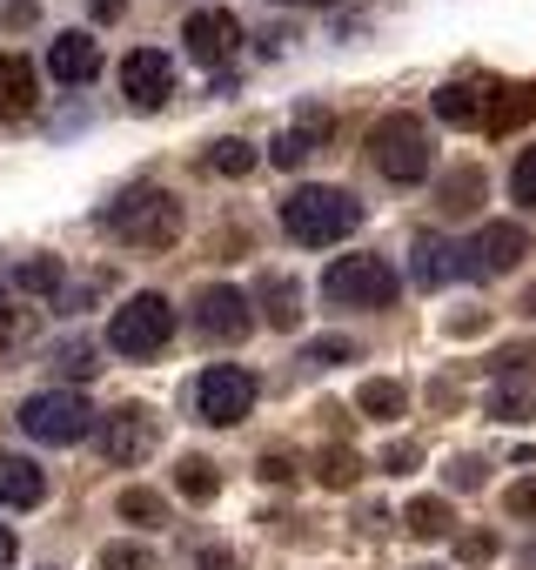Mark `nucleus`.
<instances>
[{"instance_id": "79ce46f5", "label": "nucleus", "mask_w": 536, "mask_h": 570, "mask_svg": "<svg viewBox=\"0 0 536 570\" xmlns=\"http://www.w3.org/2000/svg\"><path fill=\"white\" fill-rule=\"evenodd\" d=\"M282 8H329V0H282Z\"/></svg>"}, {"instance_id": "a211bd4d", "label": "nucleus", "mask_w": 536, "mask_h": 570, "mask_svg": "<svg viewBox=\"0 0 536 570\" xmlns=\"http://www.w3.org/2000/svg\"><path fill=\"white\" fill-rule=\"evenodd\" d=\"M261 316H268V330H296L302 323V282H289V275H261Z\"/></svg>"}, {"instance_id": "bb28decb", "label": "nucleus", "mask_w": 536, "mask_h": 570, "mask_svg": "<svg viewBox=\"0 0 536 570\" xmlns=\"http://www.w3.org/2000/svg\"><path fill=\"white\" fill-rule=\"evenodd\" d=\"M128 523H141V530H155V523H168V503L155 497V490H121V503H115Z\"/></svg>"}, {"instance_id": "412c9836", "label": "nucleus", "mask_w": 536, "mask_h": 570, "mask_svg": "<svg viewBox=\"0 0 536 570\" xmlns=\"http://www.w3.org/2000/svg\"><path fill=\"white\" fill-rule=\"evenodd\" d=\"M316 476H322L329 490H356V476H363V456H356L349 443H329V450L316 456Z\"/></svg>"}, {"instance_id": "5701e85b", "label": "nucleus", "mask_w": 536, "mask_h": 570, "mask_svg": "<svg viewBox=\"0 0 536 570\" xmlns=\"http://www.w3.org/2000/svg\"><path fill=\"white\" fill-rule=\"evenodd\" d=\"M14 289H28V296H61V262H54V255H28V262L14 268Z\"/></svg>"}, {"instance_id": "e433bc0d", "label": "nucleus", "mask_w": 536, "mask_h": 570, "mask_svg": "<svg viewBox=\"0 0 536 570\" xmlns=\"http://www.w3.org/2000/svg\"><path fill=\"white\" fill-rule=\"evenodd\" d=\"M383 470H389V476H409V470H416V443H389V450H383Z\"/></svg>"}, {"instance_id": "9b49d317", "label": "nucleus", "mask_w": 536, "mask_h": 570, "mask_svg": "<svg viewBox=\"0 0 536 570\" xmlns=\"http://www.w3.org/2000/svg\"><path fill=\"white\" fill-rule=\"evenodd\" d=\"M181 41H188V55H195L201 68H221V61L241 48V21H235L228 8H195V14L181 21Z\"/></svg>"}, {"instance_id": "c9c22d12", "label": "nucleus", "mask_w": 536, "mask_h": 570, "mask_svg": "<svg viewBox=\"0 0 536 570\" xmlns=\"http://www.w3.org/2000/svg\"><path fill=\"white\" fill-rule=\"evenodd\" d=\"M296 476V456L289 450H261V483H289Z\"/></svg>"}, {"instance_id": "9d476101", "label": "nucleus", "mask_w": 536, "mask_h": 570, "mask_svg": "<svg viewBox=\"0 0 536 570\" xmlns=\"http://www.w3.org/2000/svg\"><path fill=\"white\" fill-rule=\"evenodd\" d=\"M195 330H201L208 343H241V336L255 330V309H248V296H241V289L215 282V289H201V296H195Z\"/></svg>"}, {"instance_id": "423d86ee", "label": "nucleus", "mask_w": 536, "mask_h": 570, "mask_svg": "<svg viewBox=\"0 0 536 570\" xmlns=\"http://www.w3.org/2000/svg\"><path fill=\"white\" fill-rule=\"evenodd\" d=\"M255 396H261V383H255L241 363H208L201 383H195V410H201V423H215V430H235V423L255 410Z\"/></svg>"}, {"instance_id": "1a4fd4ad", "label": "nucleus", "mask_w": 536, "mask_h": 570, "mask_svg": "<svg viewBox=\"0 0 536 570\" xmlns=\"http://www.w3.org/2000/svg\"><path fill=\"white\" fill-rule=\"evenodd\" d=\"M155 443H161V423H155V410H141V403H121V410H108V416H101V456H108V463H141Z\"/></svg>"}, {"instance_id": "4468645a", "label": "nucleus", "mask_w": 536, "mask_h": 570, "mask_svg": "<svg viewBox=\"0 0 536 570\" xmlns=\"http://www.w3.org/2000/svg\"><path fill=\"white\" fill-rule=\"evenodd\" d=\"M34 101H41L34 61H28V55H0V121H28Z\"/></svg>"}, {"instance_id": "6ab92c4d", "label": "nucleus", "mask_w": 536, "mask_h": 570, "mask_svg": "<svg viewBox=\"0 0 536 570\" xmlns=\"http://www.w3.org/2000/svg\"><path fill=\"white\" fill-rule=\"evenodd\" d=\"M489 416H496V423H529V416H536V376H496Z\"/></svg>"}, {"instance_id": "cd10ccee", "label": "nucleus", "mask_w": 536, "mask_h": 570, "mask_svg": "<svg viewBox=\"0 0 536 570\" xmlns=\"http://www.w3.org/2000/svg\"><path fill=\"white\" fill-rule=\"evenodd\" d=\"M322 141L309 135V128H289V135H276V148H268V161H276V168H302L309 155H316Z\"/></svg>"}, {"instance_id": "a19ab883", "label": "nucleus", "mask_w": 536, "mask_h": 570, "mask_svg": "<svg viewBox=\"0 0 536 570\" xmlns=\"http://www.w3.org/2000/svg\"><path fill=\"white\" fill-rule=\"evenodd\" d=\"M523 316L536 323V282H529V289H523Z\"/></svg>"}, {"instance_id": "c03bdc74", "label": "nucleus", "mask_w": 536, "mask_h": 570, "mask_svg": "<svg viewBox=\"0 0 536 570\" xmlns=\"http://www.w3.org/2000/svg\"><path fill=\"white\" fill-rule=\"evenodd\" d=\"M416 570H443V563H416Z\"/></svg>"}, {"instance_id": "473e14b6", "label": "nucleus", "mask_w": 536, "mask_h": 570, "mask_svg": "<svg viewBox=\"0 0 536 570\" xmlns=\"http://www.w3.org/2000/svg\"><path fill=\"white\" fill-rule=\"evenodd\" d=\"M509 195H516L523 208H536V148L516 155V168H509Z\"/></svg>"}, {"instance_id": "4c0bfd02", "label": "nucleus", "mask_w": 536, "mask_h": 570, "mask_svg": "<svg viewBox=\"0 0 536 570\" xmlns=\"http://www.w3.org/2000/svg\"><path fill=\"white\" fill-rule=\"evenodd\" d=\"M509 517H536V476L509 483Z\"/></svg>"}, {"instance_id": "f8f14e48", "label": "nucleus", "mask_w": 536, "mask_h": 570, "mask_svg": "<svg viewBox=\"0 0 536 570\" xmlns=\"http://www.w3.org/2000/svg\"><path fill=\"white\" fill-rule=\"evenodd\" d=\"M121 88H128L135 108H161V101L175 95V61H168L161 48H135V55L121 61Z\"/></svg>"}, {"instance_id": "2eb2a0df", "label": "nucleus", "mask_w": 536, "mask_h": 570, "mask_svg": "<svg viewBox=\"0 0 536 570\" xmlns=\"http://www.w3.org/2000/svg\"><path fill=\"white\" fill-rule=\"evenodd\" d=\"M489 101H496L489 81H449V88H436V115L449 128H483L489 121Z\"/></svg>"}, {"instance_id": "6e6552de", "label": "nucleus", "mask_w": 536, "mask_h": 570, "mask_svg": "<svg viewBox=\"0 0 536 570\" xmlns=\"http://www.w3.org/2000/svg\"><path fill=\"white\" fill-rule=\"evenodd\" d=\"M523 255H529V235H523L516 222H489V228H476V235L456 248L463 275H509Z\"/></svg>"}, {"instance_id": "37998d69", "label": "nucleus", "mask_w": 536, "mask_h": 570, "mask_svg": "<svg viewBox=\"0 0 536 570\" xmlns=\"http://www.w3.org/2000/svg\"><path fill=\"white\" fill-rule=\"evenodd\" d=\"M523 563H529V570H536V543H529V550H523Z\"/></svg>"}, {"instance_id": "f704fd0d", "label": "nucleus", "mask_w": 536, "mask_h": 570, "mask_svg": "<svg viewBox=\"0 0 536 570\" xmlns=\"http://www.w3.org/2000/svg\"><path fill=\"white\" fill-rule=\"evenodd\" d=\"M456 550H463V563H489V557H496V550H503V543H496V537H489V530H469V537H463V543H456Z\"/></svg>"}, {"instance_id": "c85d7f7f", "label": "nucleus", "mask_w": 536, "mask_h": 570, "mask_svg": "<svg viewBox=\"0 0 536 570\" xmlns=\"http://www.w3.org/2000/svg\"><path fill=\"white\" fill-rule=\"evenodd\" d=\"M208 168H215V175H248V168H255V148H248L241 135H228V141L208 148Z\"/></svg>"}, {"instance_id": "393cba45", "label": "nucleus", "mask_w": 536, "mask_h": 570, "mask_svg": "<svg viewBox=\"0 0 536 570\" xmlns=\"http://www.w3.org/2000/svg\"><path fill=\"white\" fill-rule=\"evenodd\" d=\"M409 530H416V537H449V530H456L449 497H416V503H409Z\"/></svg>"}, {"instance_id": "a18cd8bd", "label": "nucleus", "mask_w": 536, "mask_h": 570, "mask_svg": "<svg viewBox=\"0 0 536 570\" xmlns=\"http://www.w3.org/2000/svg\"><path fill=\"white\" fill-rule=\"evenodd\" d=\"M0 316H8V309H0Z\"/></svg>"}, {"instance_id": "7ed1b4c3", "label": "nucleus", "mask_w": 536, "mask_h": 570, "mask_svg": "<svg viewBox=\"0 0 536 570\" xmlns=\"http://www.w3.org/2000/svg\"><path fill=\"white\" fill-rule=\"evenodd\" d=\"M369 161L389 175V181H423V175H436V141H429V121L423 115H383L376 128H369Z\"/></svg>"}, {"instance_id": "0eeeda50", "label": "nucleus", "mask_w": 536, "mask_h": 570, "mask_svg": "<svg viewBox=\"0 0 536 570\" xmlns=\"http://www.w3.org/2000/svg\"><path fill=\"white\" fill-rule=\"evenodd\" d=\"M21 430L34 443H81L95 430V410H88L81 390H41V396L21 403Z\"/></svg>"}, {"instance_id": "72a5a7b5", "label": "nucleus", "mask_w": 536, "mask_h": 570, "mask_svg": "<svg viewBox=\"0 0 536 570\" xmlns=\"http://www.w3.org/2000/svg\"><path fill=\"white\" fill-rule=\"evenodd\" d=\"M443 476H449V490H476V483L489 476V463H483V456H449Z\"/></svg>"}, {"instance_id": "7c9ffc66", "label": "nucleus", "mask_w": 536, "mask_h": 570, "mask_svg": "<svg viewBox=\"0 0 536 570\" xmlns=\"http://www.w3.org/2000/svg\"><path fill=\"white\" fill-rule=\"evenodd\" d=\"M101 570H161L148 543H108L101 550Z\"/></svg>"}, {"instance_id": "f257e3e1", "label": "nucleus", "mask_w": 536, "mask_h": 570, "mask_svg": "<svg viewBox=\"0 0 536 570\" xmlns=\"http://www.w3.org/2000/svg\"><path fill=\"white\" fill-rule=\"evenodd\" d=\"M101 228L115 235V242H128V248H168L175 235H181V202L168 195V188H128L121 202H108V215H101Z\"/></svg>"}, {"instance_id": "39448f33", "label": "nucleus", "mask_w": 536, "mask_h": 570, "mask_svg": "<svg viewBox=\"0 0 536 570\" xmlns=\"http://www.w3.org/2000/svg\"><path fill=\"white\" fill-rule=\"evenodd\" d=\"M168 336H175V309H168V296H155V289H141V296H128L121 309H115V323H108V350L115 356H161L168 350Z\"/></svg>"}, {"instance_id": "a878e982", "label": "nucleus", "mask_w": 536, "mask_h": 570, "mask_svg": "<svg viewBox=\"0 0 536 570\" xmlns=\"http://www.w3.org/2000/svg\"><path fill=\"white\" fill-rule=\"evenodd\" d=\"M356 356H363V350H356L349 336H316V343L302 350V363H309V370H343V363H356Z\"/></svg>"}, {"instance_id": "2f4dec72", "label": "nucleus", "mask_w": 536, "mask_h": 570, "mask_svg": "<svg viewBox=\"0 0 536 570\" xmlns=\"http://www.w3.org/2000/svg\"><path fill=\"white\" fill-rule=\"evenodd\" d=\"M54 370H61V376H75V383H81V376H95V370H101V363H95V343H61V350H54Z\"/></svg>"}, {"instance_id": "ddd939ff", "label": "nucleus", "mask_w": 536, "mask_h": 570, "mask_svg": "<svg viewBox=\"0 0 536 570\" xmlns=\"http://www.w3.org/2000/svg\"><path fill=\"white\" fill-rule=\"evenodd\" d=\"M48 75H54V81H68V88L95 81V75H101V48H95V35H81V28L54 35V48H48Z\"/></svg>"}, {"instance_id": "20e7f679", "label": "nucleus", "mask_w": 536, "mask_h": 570, "mask_svg": "<svg viewBox=\"0 0 536 570\" xmlns=\"http://www.w3.org/2000/svg\"><path fill=\"white\" fill-rule=\"evenodd\" d=\"M322 296H329L336 309H389V303L403 296V282H396V268H389L383 255H343V262L322 275Z\"/></svg>"}, {"instance_id": "dca6fc26", "label": "nucleus", "mask_w": 536, "mask_h": 570, "mask_svg": "<svg viewBox=\"0 0 536 570\" xmlns=\"http://www.w3.org/2000/svg\"><path fill=\"white\" fill-rule=\"evenodd\" d=\"M409 275L423 282V289H449V282H463L456 242H443V235H416V248H409Z\"/></svg>"}, {"instance_id": "aec40b11", "label": "nucleus", "mask_w": 536, "mask_h": 570, "mask_svg": "<svg viewBox=\"0 0 536 570\" xmlns=\"http://www.w3.org/2000/svg\"><path fill=\"white\" fill-rule=\"evenodd\" d=\"M356 410H363V416H376V423H396V416L409 410V390H403L396 376H369V383L356 390Z\"/></svg>"}, {"instance_id": "ea45409f", "label": "nucleus", "mask_w": 536, "mask_h": 570, "mask_svg": "<svg viewBox=\"0 0 536 570\" xmlns=\"http://www.w3.org/2000/svg\"><path fill=\"white\" fill-rule=\"evenodd\" d=\"M8 563H14V530L0 523V570H8Z\"/></svg>"}, {"instance_id": "4be33fe9", "label": "nucleus", "mask_w": 536, "mask_h": 570, "mask_svg": "<svg viewBox=\"0 0 536 570\" xmlns=\"http://www.w3.org/2000/svg\"><path fill=\"white\" fill-rule=\"evenodd\" d=\"M496 95H503V101H489V121H483V128L503 135V128H516L523 115H536V81H523V88H496Z\"/></svg>"}, {"instance_id": "58836bf2", "label": "nucleus", "mask_w": 536, "mask_h": 570, "mask_svg": "<svg viewBox=\"0 0 536 570\" xmlns=\"http://www.w3.org/2000/svg\"><path fill=\"white\" fill-rule=\"evenodd\" d=\"M201 570H241V557H235L228 543H208V550H201Z\"/></svg>"}, {"instance_id": "c756f323", "label": "nucleus", "mask_w": 536, "mask_h": 570, "mask_svg": "<svg viewBox=\"0 0 536 570\" xmlns=\"http://www.w3.org/2000/svg\"><path fill=\"white\" fill-rule=\"evenodd\" d=\"M476 195H483V168H463V175L443 181V208H449V215H469Z\"/></svg>"}, {"instance_id": "f03ea898", "label": "nucleus", "mask_w": 536, "mask_h": 570, "mask_svg": "<svg viewBox=\"0 0 536 570\" xmlns=\"http://www.w3.org/2000/svg\"><path fill=\"white\" fill-rule=\"evenodd\" d=\"M356 222H363V202H356L349 188H296V195L282 202V228H289L302 248H329V242L356 235Z\"/></svg>"}, {"instance_id": "b1692460", "label": "nucleus", "mask_w": 536, "mask_h": 570, "mask_svg": "<svg viewBox=\"0 0 536 570\" xmlns=\"http://www.w3.org/2000/svg\"><path fill=\"white\" fill-rule=\"evenodd\" d=\"M175 490H181L188 503H208V497L221 490V476H215V463H208V456H181V470H175Z\"/></svg>"}, {"instance_id": "f3484780", "label": "nucleus", "mask_w": 536, "mask_h": 570, "mask_svg": "<svg viewBox=\"0 0 536 570\" xmlns=\"http://www.w3.org/2000/svg\"><path fill=\"white\" fill-rule=\"evenodd\" d=\"M48 497V476L34 470V456H14V450H0V503H14V510H34Z\"/></svg>"}]
</instances>
